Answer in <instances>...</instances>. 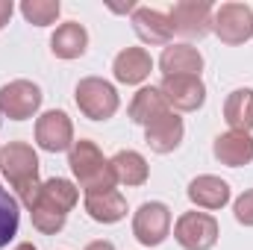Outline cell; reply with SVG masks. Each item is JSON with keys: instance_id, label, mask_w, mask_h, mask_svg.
Listing matches in <instances>:
<instances>
[{"instance_id": "4", "label": "cell", "mask_w": 253, "mask_h": 250, "mask_svg": "<svg viewBox=\"0 0 253 250\" xmlns=\"http://www.w3.org/2000/svg\"><path fill=\"white\" fill-rule=\"evenodd\" d=\"M74 100H77L80 112L91 121H109L121 106L115 85L100 77H83L74 88Z\"/></svg>"}, {"instance_id": "11", "label": "cell", "mask_w": 253, "mask_h": 250, "mask_svg": "<svg viewBox=\"0 0 253 250\" xmlns=\"http://www.w3.org/2000/svg\"><path fill=\"white\" fill-rule=\"evenodd\" d=\"M36 141L47 153L71 150V144H74V124H71L68 112L47 109L44 115H39V121H36Z\"/></svg>"}, {"instance_id": "28", "label": "cell", "mask_w": 253, "mask_h": 250, "mask_svg": "<svg viewBox=\"0 0 253 250\" xmlns=\"http://www.w3.org/2000/svg\"><path fill=\"white\" fill-rule=\"evenodd\" d=\"M15 250H39V248H36V245H30V242H21Z\"/></svg>"}, {"instance_id": "12", "label": "cell", "mask_w": 253, "mask_h": 250, "mask_svg": "<svg viewBox=\"0 0 253 250\" xmlns=\"http://www.w3.org/2000/svg\"><path fill=\"white\" fill-rule=\"evenodd\" d=\"M183 135H186V126H183V118L177 115V112H165V115H159L153 124L144 126V141H147V147L153 150V153H174L177 147H180V141H183Z\"/></svg>"}, {"instance_id": "17", "label": "cell", "mask_w": 253, "mask_h": 250, "mask_svg": "<svg viewBox=\"0 0 253 250\" xmlns=\"http://www.w3.org/2000/svg\"><path fill=\"white\" fill-rule=\"evenodd\" d=\"M159 68L165 77H180V74H189V77H200L203 71V56L197 47L191 44H168L159 56Z\"/></svg>"}, {"instance_id": "27", "label": "cell", "mask_w": 253, "mask_h": 250, "mask_svg": "<svg viewBox=\"0 0 253 250\" xmlns=\"http://www.w3.org/2000/svg\"><path fill=\"white\" fill-rule=\"evenodd\" d=\"M85 250H115L112 242H91V245H85Z\"/></svg>"}, {"instance_id": "15", "label": "cell", "mask_w": 253, "mask_h": 250, "mask_svg": "<svg viewBox=\"0 0 253 250\" xmlns=\"http://www.w3.org/2000/svg\"><path fill=\"white\" fill-rule=\"evenodd\" d=\"M189 200L200 209H224L230 203V183L215 174H200L189 183Z\"/></svg>"}, {"instance_id": "26", "label": "cell", "mask_w": 253, "mask_h": 250, "mask_svg": "<svg viewBox=\"0 0 253 250\" xmlns=\"http://www.w3.org/2000/svg\"><path fill=\"white\" fill-rule=\"evenodd\" d=\"M12 12H15V6H12V0H0V30L9 24V18H12Z\"/></svg>"}, {"instance_id": "1", "label": "cell", "mask_w": 253, "mask_h": 250, "mask_svg": "<svg viewBox=\"0 0 253 250\" xmlns=\"http://www.w3.org/2000/svg\"><path fill=\"white\" fill-rule=\"evenodd\" d=\"M77 200H80V188L71 180L53 177V180L42 183L36 203L30 206L33 227L39 233H44V236H56L65 227V221H68V212L77 206Z\"/></svg>"}, {"instance_id": "19", "label": "cell", "mask_w": 253, "mask_h": 250, "mask_svg": "<svg viewBox=\"0 0 253 250\" xmlns=\"http://www.w3.org/2000/svg\"><path fill=\"white\" fill-rule=\"evenodd\" d=\"M50 50H53L56 59H80L88 50V33H85V27L77 24V21L59 24L56 33L50 36Z\"/></svg>"}, {"instance_id": "14", "label": "cell", "mask_w": 253, "mask_h": 250, "mask_svg": "<svg viewBox=\"0 0 253 250\" xmlns=\"http://www.w3.org/2000/svg\"><path fill=\"white\" fill-rule=\"evenodd\" d=\"M212 153L221 165L227 168H242V165H251L253 162V135L251 132H221L212 144Z\"/></svg>"}, {"instance_id": "5", "label": "cell", "mask_w": 253, "mask_h": 250, "mask_svg": "<svg viewBox=\"0 0 253 250\" xmlns=\"http://www.w3.org/2000/svg\"><path fill=\"white\" fill-rule=\"evenodd\" d=\"M212 33L224 44H245L253 39V9L248 3H221L212 12Z\"/></svg>"}, {"instance_id": "9", "label": "cell", "mask_w": 253, "mask_h": 250, "mask_svg": "<svg viewBox=\"0 0 253 250\" xmlns=\"http://www.w3.org/2000/svg\"><path fill=\"white\" fill-rule=\"evenodd\" d=\"M165 103L171 112H197L203 103H206V85L200 77H189V74H180V77H162V85H159Z\"/></svg>"}, {"instance_id": "2", "label": "cell", "mask_w": 253, "mask_h": 250, "mask_svg": "<svg viewBox=\"0 0 253 250\" xmlns=\"http://www.w3.org/2000/svg\"><path fill=\"white\" fill-rule=\"evenodd\" d=\"M0 174L18 191V200L30 209L39 197V156L24 141H9L0 147Z\"/></svg>"}, {"instance_id": "10", "label": "cell", "mask_w": 253, "mask_h": 250, "mask_svg": "<svg viewBox=\"0 0 253 250\" xmlns=\"http://www.w3.org/2000/svg\"><path fill=\"white\" fill-rule=\"evenodd\" d=\"M212 3L206 0H180L171 9V27L183 39H203L212 30Z\"/></svg>"}, {"instance_id": "18", "label": "cell", "mask_w": 253, "mask_h": 250, "mask_svg": "<svg viewBox=\"0 0 253 250\" xmlns=\"http://www.w3.org/2000/svg\"><path fill=\"white\" fill-rule=\"evenodd\" d=\"M85 212L97 224H118L126 218V200L121 191H94L85 194Z\"/></svg>"}, {"instance_id": "21", "label": "cell", "mask_w": 253, "mask_h": 250, "mask_svg": "<svg viewBox=\"0 0 253 250\" xmlns=\"http://www.w3.org/2000/svg\"><path fill=\"white\" fill-rule=\"evenodd\" d=\"M112 174H115V183L121 186H144L147 177H150V168H147V159L138 153V150H118L112 159Z\"/></svg>"}, {"instance_id": "8", "label": "cell", "mask_w": 253, "mask_h": 250, "mask_svg": "<svg viewBox=\"0 0 253 250\" xmlns=\"http://www.w3.org/2000/svg\"><path fill=\"white\" fill-rule=\"evenodd\" d=\"M42 88L30 80H12L0 88V115L9 121H27L42 106Z\"/></svg>"}, {"instance_id": "13", "label": "cell", "mask_w": 253, "mask_h": 250, "mask_svg": "<svg viewBox=\"0 0 253 250\" xmlns=\"http://www.w3.org/2000/svg\"><path fill=\"white\" fill-rule=\"evenodd\" d=\"M132 30L135 36L144 42V44H171L174 39V27H171V18L159 9H150V6H135L132 12Z\"/></svg>"}, {"instance_id": "22", "label": "cell", "mask_w": 253, "mask_h": 250, "mask_svg": "<svg viewBox=\"0 0 253 250\" xmlns=\"http://www.w3.org/2000/svg\"><path fill=\"white\" fill-rule=\"evenodd\" d=\"M224 121L236 132L253 129V88H236L224 100Z\"/></svg>"}, {"instance_id": "24", "label": "cell", "mask_w": 253, "mask_h": 250, "mask_svg": "<svg viewBox=\"0 0 253 250\" xmlns=\"http://www.w3.org/2000/svg\"><path fill=\"white\" fill-rule=\"evenodd\" d=\"M59 12H62L59 0H24L21 3V15L33 27H50L59 18Z\"/></svg>"}, {"instance_id": "20", "label": "cell", "mask_w": 253, "mask_h": 250, "mask_svg": "<svg viewBox=\"0 0 253 250\" xmlns=\"http://www.w3.org/2000/svg\"><path fill=\"white\" fill-rule=\"evenodd\" d=\"M129 121L132 124H153L159 115H165L168 112V103H165V97H162V91L159 88H153V85H144V88H138L135 94H132V100H129Z\"/></svg>"}, {"instance_id": "16", "label": "cell", "mask_w": 253, "mask_h": 250, "mask_svg": "<svg viewBox=\"0 0 253 250\" xmlns=\"http://www.w3.org/2000/svg\"><path fill=\"white\" fill-rule=\"evenodd\" d=\"M150 71H153V59H150V53H147L144 47H124V50L115 56V62H112L115 80L124 83V85H138V83H144V80L150 77Z\"/></svg>"}, {"instance_id": "25", "label": "cell", "mask_w": 253, "mask_h": 250, "mask_svg": "<svg viewBox=\"0 0 253 250\" xmlns=\"http://www.w3.org/2000/svg\"><path fill=\"white\" fill-rule=\"evenodd\" d=\"M233 215H236V221L239 224H245V227H253V188H248L239 200H236V206H233Z\"/></svg>"}, {"instance_id": "23", "label": "cell", "mask_w": 253, "mask_h": 250, "mask_svg": "<svg viewBox=\"0 0 253 250\" xmlns=\"http://www.w3.org/2000/svg\"><path fill=\"white\" fill-rule=\"evenodd\" d=\"M18 224H21L18 197H12L6 188H0V250L18 236Z\"/></svg>"}, {"instance_id": "3", "label": "cell", "mask_w": 253, "mask_h": 250, "mask_svg": "<svg viewBox=\"0 0 253 250\" xmlns=\"http://www.w3.org/2000/svg\"><path fill=\"white\" fill-rule=\"evenodd\" d=\"M68 165H71V174L77 177L80 188L85 194H94V191H112L118 186L115 183V174H112V165L109 159L100 153V147L88 138H80L71 144L68 150Z\"/></svg>"}, {"instance_id": "6", "label": "cell", "mask_w": 253, "mask_h": 250, "mask_svg": "<svg viewBox=\"0 0 253 250\" xmlns=\"http://www.w3.org/2000/svg\"><path fill=\"white\" fill-rule=\"evenodd\" d=\"M218 233L221 227L209 212H183L174 224V239L186 250H212Z\"/></svg>"}, {"instance_id": "7", "label": "cell", "mask_w": 253, "mask_h": 250, "mask_svg": "<svg viewBox=\"0 0 253 250\" xmlns=\"http://www.w3.org/2000/svg\"><path fill=\"white\" fill-rule=\"evenodd\" d=\"M171 233V209L159 200L141 203L132 215V236L144 245V248H156L168 239Z\"/></svg>"}]
</instances>
